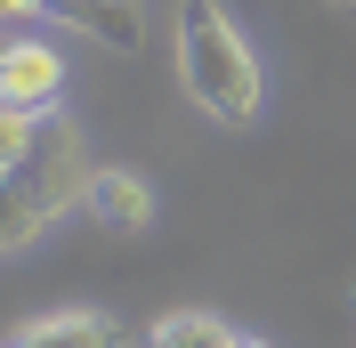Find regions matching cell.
I'll return each mask as SVG.
<instances>
[{
  "label": "cell",
  "mask_w": 356,
  "mask_h": 348,
  "mask_svg": "<svg viewBox=\"0 0 356 348\" xmlns=\"http://www.w3.org/2000/svg\"><path fill=\"white\" fill-rule=\"evenodd\" d=\"M0 171H8V219H0V243L24 251L65 203L89 195V171H81V146L73 130H57V113H0Z\"/></svg>",
  "instance_id": "obj_1"
},
{
  "label": "cell",
  "mask_w": 356,
  "mask_h": 348,
  "mask_svg": "<svg viewBox=\"0 0 356 348\" xmlns=\"http://www.w3.org/2000/svg\"><path fill=\"white\" fill-rule=\"evenodd\" d=\"M178 81H186V97H195L211 122H227V130L259 122V106H267L259 57H251V41L235 33V17H227L219 0H186V8H178Z\"/></svg>",
  "instance_id": "obj_2"
},
{
  "label": "cell",
  "mask_w": 356,
  "mask_h": 348,
  "mask_svg": "<svg viewBox=\"0 0 356 348\" xmlns=\"http://www.w3.org/2000/svg\"><path fill=\"white\" fill-rule=\"evenodd\" d=\"M57 97H65V57L49 41H33V33H8V49H0V106L57 113Z\"/></svg>",
  "instance_id": "obj_3"
},
{
  "label": "cell",
  "mask_w": 356,
  "mask_h": 348,
  "mask_svg": "<svg viewBox=\"0 0 356 348\" xmlns=\"http://www.w3.org/2000/svg\"><path fill=\"white\" fill-rule=\"evenodd\" d=\"M81 203L106 219V227H146V211H154L146 178H130V171H89V195Z\"/></svg>",
  "instance_id": "obj_4"
},
{
  "label": "cell",
  "mask_w": 356,
  "mask_h": 348,
  "mask_svg": "<svg viewBox=\"0 0 356 348\" xmlns=\"http://www.w3.org/2000/svg\"><path fill=\"white\" fill-rule=\"evenodd\" d=\"M8 348H122V324L113 316H49V324L17 332Z\"/></svg>",
  "instance_id": "obj_5"
},
{
  "label": "cell",
  "mask_w": 356,
  "mask_h": 348,
  "mask_svg": "<svg viewBox=\"0 0 356 348\" xmlns=\"http://www.w3.org/2000/svg\"><path fill=\"white\" fill-rule=\"evenodd\" d=\"M243 332L227 324V316H211V308H178V316H162L154 324V348H235Z\"/></svg>",
  "instance_id": "obj_6"
},
{
  "label": "cell",
  "mask_w": 356,
  "mask_h": 348,
  "mask_svg": "<svg viewBox=\"0 0 356 348\" xmlns=\"http://www.w3.org/2000/svg\"><path fill=\"white\" fill-rule=\"evenodd\" d=\"M0 8H8V24H17V33H24L33 17H49V0H0Z\"/></svg>",
  "instance_id": "obj_7"
},
{
  "label": "cell",
  "mask_w": 356,
  "mask_h": 348,
  "mask_svg": "<svg viewBox=\"0 0 356 348\" xmlns=\"http://www.w3.org/2000/svg\"><path fill=\"white\" fill-rule=\"evenodd\" d=\"M235 348H267V340H251V332H243V340H235Z\"/></svg>",
  "instance_id": "obj_8"
}]
</instances>
